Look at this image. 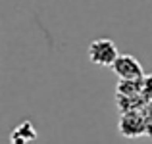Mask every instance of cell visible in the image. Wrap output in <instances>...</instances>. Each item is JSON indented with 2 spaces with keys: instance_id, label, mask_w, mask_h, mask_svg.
I'll list each match as a JSON object with an SVG mask.
<instances>
[{
  "instance_id": "6da1fadb",
  "label": "cell",
  "mask_w": 152,
  "mask_h": 144,
  "mask_svg": "<svg viewBox=\"0 0 152 144\" xmlns=\"http://www.w3.org/2000/svg\"><path fill=\"white\" fill-rule=\"evenodd\" d=\"M118 131L123 138H142L146 137V119L145 111H127V113H119L118 121Z\"/></svg>"
},
{
  "instance_id": "7a4b0ae2",
  "label": "cell",
  "mask_w": 152,
  "mask_h": 144,
  "mask_svg": "<svg viewBox=\"0 0 152 144\" xmlns=\"http://www.w3.org/2000/svg\"><path fill=\"white\" fill-rule=\"evenodd\" d=\"M118 58H119V52L112 39H96L89 44V60L96 65L112 67Z\"/></svg>"
},
{
  "instance_id": "3957f363",
  "label": "cell",
  "mask_w": 152,
  "mask_h": 144,
  "mask_svg": "<svg viewBox=\"0 0 152 144\" xmlns=\"http://www.w3.org/2000/svg\"><path fill=\"white\" fill-rule=\"evenodd\" d=\"M112 71L118 77V81H137V79H145V69H142L141 62L131 54H119L115 63L112 65Z\"/></svg>"
},
{
  "instance_id": "277c9868",
  "label": "cell",
  "mask_w": 152,
  "mask_h": 144,
  "mask_svg": "<svg viewBox=\"0 0 152 144\" xmlns=\"http://www.w3.org/2000/svg\"><path fill=\"white\" fill-rule=\"evenodd\" d=\"M148 104V100L145 98V94L139 96H123L115 94V106H118L119 113H127V111H142Z\"/></svg>"
},
{
  "instance_id": "5b68a950",
  "label": "cell",
  "mask_w": 152,
  "mask_h": 144,
  "mask_svg": "<svg viewBox=\"0 0 152 144\" xmlns=\"http://www.w3.org/2000/svg\"><path fill=\"white\" fill-rule=\"evenodd\" d=\"M35 138H37V131H35V127L31 125L29 121L21 123V125L15 131H12V135H10L12 144H29V142H33Z\"/></svg>"
},
{
  "instance_id": "8992f818",
  "label": "cell",
  "mask_w": 152,
  "mask_h": 144,
  "mask_svg": "<svg viewBox=\"0 0 152 144\" xmlns=\"http://www.w3.org/2000/svg\"><path fill=\"white\" fill-rule=\"evenodd\" d=\"M115 94H123V96L142 94V79H137V81H118V85H115Z\"/></svg>"
},
{
  "instance_id": "52a82bcc",
  "label": "cell",
  "mask_w": 152,
  "mask_h": 144,
  "mask_svg": "<svg viewBox=\"0 0 152 144\" xmlns=\"http://www.w3.org/2000/svg\"><path fill=\"white\" fill-rule=\"evenodd\" d=\"M142 111H145V119H146V138L152 140V102L146 104V108Z\"/></svg>"
},
{
  "instance_id": "ba28073f",
  "label": "cell",
  "mask_w": 152,
  "mask_h": 144,
  "mask_svg": "<svg viewBox=\"0 0 152 144\" xmlns=\"http://www.w3.org/2000/svg\"><path fill=\"white\" fill-rule=\"evenodd\" d=\"M142 94L148 102H152V73L145 75V79H142Z\"/></svg>"
}]
</instances>
